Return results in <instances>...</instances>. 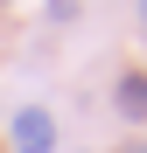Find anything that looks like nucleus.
I'll use <instances>...</instances> for the list:
<instances>
[{"instance_id": "4", "label": "nucleus", "mask_w": 147, "mask_h": 153, "mask_svg": "<svg viewBox=\"0 0 147 153\" xmlns=\"http://www.w3.org/2000/svg\"><path fill=\"white\" fill-rule=\"evenodd\" d=\"M133 153H147V146H133Z\"/></svg>"}, {"instance_id": "2", "label": "nucleus", "mask_w": 147, "mask_h": 153, "mask_svg": "<svg viewBox=\"0 0 147 153\" xmlns=\"http://www.w3.org/2000/svg\"><path fill=\"white\" fill-rule=\"evenodd\" d=\"M112 105H119V118L147 125V76H140V70H126V76L112 84Z\"/></svg>"}, {"instance_id": "1", "label": "nucleus", "mask_w": 147, "mask_h": 153, "mask_svg": "<svg viewBox=\"0 0 147 153\" xmlns=\"http://www.w3.org/2000/svg\"><path fill=\"white\" fill-rule=\"evenodd\" d=\"M56 139H63V132H56V118H49L42 105H21V111L7 118V146H14V153H56Z\"/></svg>"}, {"instance_id": "3", "label": "nucleus", "mask_w": 147, "mask_h": 153, "mask_svg": "<svg viewBox=\"0 0 147 153\" xmlns=\"http://www.w3.org/2000/svg\"><path fill=\"white\" fill-rule=\"evenodd\" d=\"M77 14V0H49V21H70Z\"/></svg>"}]
</instances>
